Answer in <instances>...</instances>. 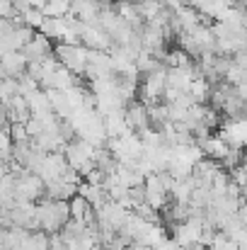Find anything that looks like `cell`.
<instances>
[{
	"label": "cell",
	"instance_id": "cell-1",
	"mask_svg": "<svg viewBox=\"0 0 247 250\" xmlns=\"http://www.w3.org/2000/svg\"><path fill=\"white\" fill-rule=\"evenodd\" d=\"M37 221H39V229L46 233V236H54V233H61L63 226L71 221V207L68 202H61V199H41L37 204Z\"/></svg>",
	"mask_w": 247,
	"mask_h": 250
},
{
	"label": "cell",
	"instance_id": "cell-2",
	"mask_svg": "<svg viewBox=\"0 0 247 250\" xmlns=\"http://www.w3.org/2000/svg\"><path fill=\"white\" fill-rule=\"evenodd\" d=\"M218 134L223 136V141H226L230 148L245 151V146H247V117H240V119H223Z\"/></svg>",
	"mask_w": 247,
	"mask_h": 250
},
{
	"label": "cell",
	"instance_id": "cell-3",
	"mask_svg": "<svg viewBox=\"0 0 247 250\" xmlns=\"http://www.w3.org/2000/svg\"><path fill=\"white\" fill-rule=\"evenodd\" d=\"M124 119H126V126L129 131L133 134H141L143 129L151 126V119H148V107L141 102V100H133L124 107Z\"/></svg>",
	"mask_w": 247,
	"mask_h": 250
},
{
	"label": "cell",
	"instance_id": "cell-4",
	"mask_svg": "<svg viewBox=\"0 0 247 250\" xmlns=\"http://www.w3.org/2000/svg\"><path fill=\"white\" fill-rule=\"evenodd\" d=\"M51 51H54V42H51L49 37H44L41 32H37V34L32 37V42L22 49L27 63H29V61H41V59H44L46 54H51Z\"/></svg>",
	"mask_w": 247,
	"mask_h": 250
},
{
	"label": "cell",
	"instance_id": "cell-5",
	"mask_svg": "<svg viewBox=\"0 0 247 250\" xmlns=\"http://www.w3.org/2000/svg\"><path fill=\"white\" fill-rule=\"evenodd\" d=\"M199 148H201L204 158H211V161H218V163H223V158L230 153V146L223 141L221 134H211L204 144H199Z\"/></svg>",
	"mask_w": 247,
	"mask_h": 250
},
{
	"label": "cell",
	"instance_id": "cell-6",
	"mask_svg": "<svg viewBox=\"0 0 247 250\" xmlns=\"http://www.w3.org/2000/svg\"><path fill=\"white\" fill-rule=\"evenodd\" d=\"M0 63H2L5 78H15V81H17L19 76L27 73V59H24L22 51H10V54H5V56L0 59Z\"/></svg>",
	"mask_w": 247,
	"mask_h": 250
},
{
	"label": "cell",
	"instance_id": "cell-7",
	"mask_svg": "<svg viewBox=\"0 0 247 250\" xmlns=\"http://www.w3.org/2000/svg\"><path fill=\"white\" fill-rule=\"evenodd\" d=\"M76 194H78V185L66 182L61 177L54 180V182H46V192H44L46 199H61V202H71Z\"/></svg>",
	"mask_w": 247,
	"mask_h": 250
},
{
	"label": "cell",
	"instance_id": "cell-8",
	"mask_svg": "<svg viewBox=\"0 0 247 250\" xmlns=\"http://www.w3.org/2000/svg\"><path fill=\"white\" fill-rule=\"evenodd\" d=\"M104 131H107V139H119L129 131L126 126V119H124V109L121 112H112L104 117Z\"/></svg>",
	"mask_w": 247,
	"mask_h": 250
},
{
	"label": "cell",
	"instance_id": "cell-9",
	"mask_svg": "<svg viewBox=\"0 0 247 250\" xmlns=\"http://www.w3.org/2000/svg\"><path fill=\"white\" fill-rule=\"evenodd\" d=\"M211 87L213 85L209 81H204V78H196L194 83L189 85V97L194 100V104H206L209 97H211Z\"/></svg>",
	"mask_w": 247,
	"mask_h": 250
},
{
	"label": "cell",
	"instance_id": "cell-10",
	"mask_svg": "<svg viewBox=\"0 0 247 250\" xmlns=\"http://www.w3.org/2000/svg\"><path fill=\"white\" fill-rule=\"evenodd\" d=\"M44 12L39 10V7H27L24 12H22V22L29 27V29H34V32H39L41 29V24H44Z\"/></svg>",
	"mask_w": 247,
	"mask_h": 250
},
{
	"label": "cell",
	"instance_id": "cell-11",
	"mask_svg": "<svg viewBox=\"0 0 247 250\" xmlns=\"http://www.w3.org/2000/svg\"><path fill=\"white\" fill-rule=\"evenodd\" d=\"M15 95H17V81L15 78H2L0 81V104L7 107Z\"/></svg>",
	"mask_w": 247,
	"mask_h": 250
},
{
	"label": "cell",
	"instance_id": "cell-12",
	"mask_svg": "<svg viewBox=\"0 0 247 250\" xmlns=\"http://www.w3.org/2000/svg\"><path fill=\"white\" fill-rule=\"evenodd\" d=\"M12 139L10 131H0V163H10L12 161Z\"/></svg>",
	"mask_w": 247,
	"mask_h": 250
},
{
	"label": "cell",
	"instance_id": "cell-13",
	"mask_svg": "<svg viewBox=\"0 0 247 250\" xmlns=\"http://www.w3.org/2000/svg\"><path fill=\"white\" fill-rule=\"evenodd\" d=\"M10 139H12V144H22V141H27V139H29V136H27V126L12 122V124H10Z\"/></svg>",
	"mask_w": 247,
	"mask_h": 250
},
{
	"label": "cell",
	"instance_id": "cell-14",
	"mask_svg": "<svg viewBox=\"0 0 247 250\" xmlns=\"http://www.w3.org/2000/svg\"><path fill=\"white\" fill-rule=\"evenodd\" d=\"M235 216H238V221L247 229V202L245 199H243V204H240V209H238V214H235Z\"/></svg>",
	"mask_w": 247,
	"mask_h": 250
}]
</instances>
